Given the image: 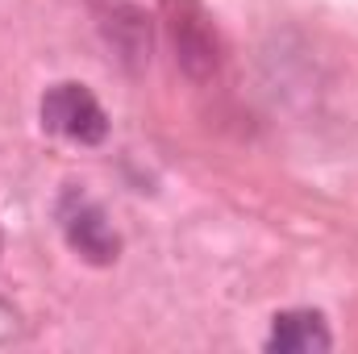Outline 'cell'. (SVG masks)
Listing matches in <instances>:
<instances>
[{"label": "cell", "instance_id": "cell-1", "mask_svg": "<svg viewBox=\"0 0 358 354\" xmlns=\"http://www.w3.org/2000/svg\"><path fill=\"white\" fill-rule=\"evenodd\" d=\"M159 8H163L167 34L176 46V63L183 67V76L196 84H208L225 63V46L213 25V13L200 0H159Z\"/></svg>", "mask_w": 358, "mask_h": 354}, {"label": "cell", "instance_id": "cell-2", "mask_svg": "<svg viewBox=\"0 0 358 354\" xmlns=\"http://www.w3.org/2000/svg\"><path fill=\"white\" fill-rule=\"evenodd\" d=\"M55 221H59L67 246H71L80 259H88V263H96V267L117 263V255H121V234L113 229L108 213L92 200L84 187H63V196H59V204H55Z\"/></svg>", "mask_w": 358, "mask_h": 354}, {"label": "cell", "instance_id": "cell-3", "mask_svg": "<svg viewBox=\"0 0 358 354\" xmlns=\"http://www.w3.org/2000/svg\"><path fill=\"white\" fill-rule=\"evenodd\" d=\"M42 125L50 134L67 138V142H80V146H96V142L108 138V113L76 80L46 88V96H42Z\"/></svg>", "mask_w": 358, "mask_h": 354}, {"label": "cell", "instance_id": "cell-4", "mask_svg": "<svg viewBox=\"0 0 358 354\" xmlns=\"http://www.w3.org/2000/svg\"><path fill=\"white\" fill-rule=\"evenodd\" d=\"M329 346H334V338H329L325 317H321L317 309H287V313H275L267 351L313 354V351H329Z\"/></svg>", "mask_w": 358, "mask_h": 354}, {"label": "cell", "instance_id": "cell-5", "mask_svg": "<svg viewBox=\"0 0 358 354\" xmlns=\"http://www.w3.org/2000/svg\"><path fill=\"white\" fill-rule=\"evenodd\" d=\"M108 38H113V46L121 50L125 63L150 59V21L142 17V8L117 4V8H113V21H108Z\"/></svg>", "mask_w": 358, "mask_h": 354}]
</instances>
